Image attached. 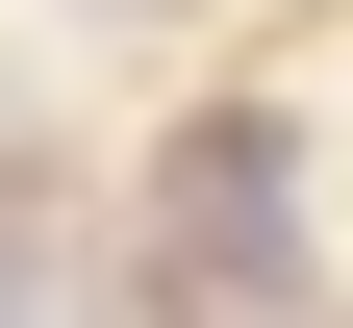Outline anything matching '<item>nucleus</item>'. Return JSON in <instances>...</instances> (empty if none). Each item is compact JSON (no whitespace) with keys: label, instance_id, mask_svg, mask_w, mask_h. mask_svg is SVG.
Listing matches in <instances>:
<instances>
[{"label":"nucleus","instance_id":"nucleus-1","mask_svg":"<svg viewBox=\"0 0 353 328\" xmlns=\"http://www.w3.org/2000/svg\"><path fill=\"white\" fill-rule=\"evenodd\" d=\"M152 278H176V328H328V303H303V152L252 102L152 152Z\"/></svg>","mask_w":353,"mask_h":328}]
</instances>
